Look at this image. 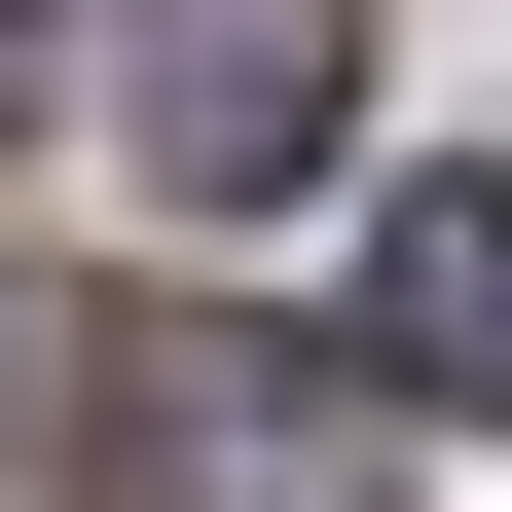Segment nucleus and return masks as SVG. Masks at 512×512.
I'll use <instances>...</instances> for the list:
<instances>
[{
  "label": "nucleus",
  "mask_w": 512,
  "mask_h": 512,
  "mask_svg": "<svg viewBox=\"0 0 512 512\" xmlns=\"http://www.w3.org/2000/svg\"><path fill=\"white\" fill-rule=\"evenodd\" d=\"M330 74H366L330 0H183V37H147V183H183V220H293V183H330Z\"/></svg>",
  "instance_id": "f257e3e1"
},
{
  "label": "nucleus",
  "mask_w": 512,
  "mask_h": 512,
  "mask_svg": "<svg viewBox=\"0 0 512 512\" xmlns=\"http://www.w3.org/2000/svg\"><path fill=\"white\" fill-rule=\"evenodd\" d=\"M74 476H110V512H366V439L256 403V330H147V403H110Z\"/></svg>",
  "instance_id": "f03ea898"
},
{
  "label": "nucleus",
  "mask_w": 512,
  "mask_h": 512,
  "mask_svg": "<svg viewBox=\"0 0 512 512\" xmlns=\"http://www.w3.org/2000/svg\"><path fill=\"white\" fill-rule=\"evenodd\" d=\"M366 403H512V183H403L366 220Z\"/></svg>",
  "instance_id": "7ed1b4c3"
},
{
  "label": "nucleus",
  "mask_w": 512,
  "mask_h": 512,
  "mask_svg": "<svg viewBox=\"0 0 512 512\" xmlns=\"http://www.w3.org/2000/svg\"><path fill=\"white\" fill-rule=\"evenodd\" d=\"M37 74H74V37H37V0H0V147H37Z\"/></svg>",
  "instance_id": "20e7f679"
}]
</instances>
